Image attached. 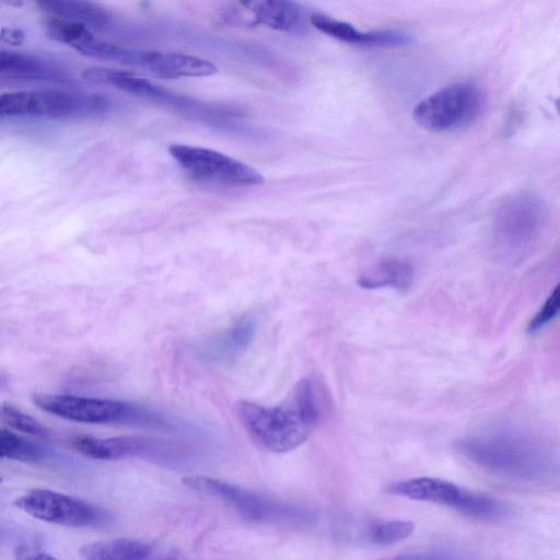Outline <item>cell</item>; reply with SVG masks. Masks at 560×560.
<instances>
[{"mask_svg":"<svg viewBox=\"0 0 560 560\" xmlns=\"http://www.w3.org/2000/svg\"><path fill=\"white\" fill-rule=\"evenodd\" d=\"M235 411L254 443L272 453H287L302 445L319 418L314 386L308 378H301L277 406L241 400Z\"/></svg>","mask_w":560,"mask_h":560,"instance_id":"cell-1","label":"cell"},{"mask_svg":"<svg viewBox=\"0 0 560 560\" xmlns=\"http://www.w3.org/2000/svg\"><path fill=\"white\" fill-rule=\"evenodd\" d=\"M455 447L474 465L506 479L537 482L560 471L559 460L547 446L513 431L464 438Z\"/></svg>","mask_w":560,"mask_h":560,"instance_id":"cell-2","label":"cell"},{"mask_svg":"<svg viewBox=\"0 0 560 560\" xmlns=\"http://www.w3.org/2000/svg\"><path fill=\"white\" fill-rule=\"evenodd\" d=\"M34 405L54 416L83 423H127L168 430L170 420L152 410L126 401L36 393Z\"/></svg>","mask_w":560,"mask_h":560,"instance_id":"cell-3","label":"cell"},{"mask_svg":"<svg viewBox=\"0 0 560 560\" xmlns=\"http://www.w3.org/2000/svg\"><path fill=\"white\" fill-rule=\"evenodd\" d=\"M109 107L103 95L59 89L15 91L0 96L1 117L88 118L103 115Z\"/></svg>","mask_w":560,"mask_h":560,"instance_id":"cell-4","label":"cell"},{"mask_svg":"<svg viewBox=\"0 0 560 560\" xmlns=\"http://www.w3.org/2000/svg\"><path fill=\"white\" fill-rule=\"evenodd\" d=\"M83 77L213 125L230 126L242 117L234 108L201 102L125 71L94 67L85 69Z\"/></svg>","mask_w":560,"mask_h":560,"instance_id":"cell-5","label":"cell"},{"mask_svg":"<svg viewBox=\"0 0 560 560\" xmlns=\"http://www.w3.org/2000/svg\"><path fill=\"white\" fill-rule=\"evenodd\" d=\"M182 481L190 490L224 502L249 522L304 524L311 522L314 517L313 512L307 508L275 501L260 493L217 478L187 476Z\"/></svg>","mask_w":560,"mask_h":560,"instance_id":"cell-6","label":"cell"},{"mask_svg":"<svg viewBox=\"0 0 560 560\" xmlns=\"http://www.w3.org/2000/svg\"><path fill=\"white\" fill-rule=\"evenodd\" d=\"M387 492L411 500L443 504L480 521H498L505 512V506L500 501L439 478L402 480L388 486Z\"/></svg>","mask_w":560,"mask_h":560,"instance_id":"cell-7","label":"cell"},{"mask_svg":"<svg viewBox=\"0 0 560 560\" xmlns=\"http://www.w3.org/2000/svg\"><path fill=\"white\" fill-rule=\"evenodd\" d=\"M483 97L472 83L445 86L422 100L413 109V119L431 131H453L472 124L480 115Z\"/></svg>","mask_w":560,"mask_h":560,"instance_id":"cell-8","label":"cell"},{"mask_svg":"<svg viewBox=\"0 0 560 560\" xmlns=\"http://www.w3.org/2000/svg\"><path fill=\"white\" fill-rule=\"evenodd\" d=\"M171 156L191 178L236 187L264 183V176L254 167L213 149L172 143Z\"/></svg>","mask_w":560,"mask_h":560,"instance_id":"cell-9","label":"cell"},{"mask_svg":"<svg viewBox=\"0 0 560 560\" xmlns=\"http://www.w3.org/2000/svg\"><path fill=\"white\" fill-rule=\"evenodd\" d=\"M14 505L37 520L57 525L98 527L113 522L107 510L48 489H32L18 497Z\"/></svg>","mask_w":560,"mask_h":560,"instance_id":"cell-10","label":"cell"},{"mask_svg":"<svg viewBox=\"0 0 560 560\" xmlns=\"http://www.w3.org/2000/svg\"><path fill=\"white\" fill-rule=\"evenodd\" d=\"M70 443L75 451L84 456L100 460L138 457L150 462L176 465L186 455L175 444L145 438H94L78 435L73 436Z\"/></svg>","mask_w":560,"mask_h":560,"instance_id":"cell-11","label":"cell"},{"mask_svg":"<svg viewBox=\"0 0 560 560\" xmlns=\"http://www.w3.org/2000/svg\"><path fill=\"white\" fill-rule=\"evenodd\" d=\"M545 217V206L540 199L529 195L517 196L500 208L495 233L509 247H523L538 235Z\"/></svg>","mask_w":560,"mask_h":560,"instance_id":"cell-12","label":"cell"},{"mask_svg":"<svg viewBox=\"0 0 560 560\" xmlns=\"http://www.w3.org/2000/svg\"><path fill=\"white\" fill-rule=\"evenodd\" d=\"M0 75L10 82L68 83L71 75L50 60L19 51L0 52Z\"/></svg>","mask_w":560,"mask_h":560,"instance_id":"cell-13","label":"cell"},{"mask_svg":"<svg viewBox=\"0 0 560 560\" xmlns=\"http://www.w3.org/2000/svg\"><path fill=\"white\" fill-rule=\"evenodd\" d=\"M312 25L326 35L345 43L368 47H393L408 45L413 42L411 35L396 30L360 32L353 25L331 16L313 13Z\"/></svg>","mask_w":560,"mask_h":560,"instance_id":"cell-14","label":"cell"},{"mask_svg":"<svg viewBox=\"0 0 560 560\" xmlns=\"http://www.w3.org/2000/svg\"><path fill=\"white\" fill-rule=\"evenodd\" d=\"M256 23L270 28L296 33L305 27L302 8L292 0H238Z\"/></svg>","mask_w":560,"mask_h":560,"instance_id":"cell-15","label":"cell"},{"mask_svg":"<svg viewBox=\"0 0 560 560\" xmlns=\"http://www.w3.org/2000/svg\"><path fill=\"white\" fill-rule=\"evenodd\" d=\"M144 69L163 79L201 78L217 72V67L207 59L159 50H148Z\"/></svg>","mask_w":560,"mask_h":560,"instance_id":"cell-16","label":"cell"},{"mask_svg":"<svg viewBox=\"0 0 560 560\" xmlns=\"http://www.w3.org/2000/svg\"><path fill=\"white\" fill-rule=\"evenodd\" d=\"M413 267L404 258H385L366 270L358 278V284L368 290L393 288L406 292L413 281Z\"/></svg>","mask_w":560,"mask_h":560,"instance_id":"cell-17","label":"cell"},{"mask_svg":"<svg viewBox=\"0 0 560 560\" xmlns=\"http://www.w3.org/2000/svg\"><path fill=\"white\" fill-rule=\"evenodd\" d=\"M79 553L89 560H142L156 557V549L142 540L115 538L86 544Z\"/></svg>","mask_w":560,"mask_h":560,"instance_id":"cell-18","label":"cell"},{"mask_svg":"<svg viewBox=\"0 0 560 560\" xmlns=\"http://www.w3.org/2000/svg\"><path fill=\"white\" fill-rule=\"evenodd\" d=\"M45 12L54 18L82 22L94 27H105L110 23V13L91 0H34Z\"/></svg>","mask_w":560,"mask_h":560,"instance_id":"cell-19","label":"cell"},{"mask_svg":"<svg viewBox=\"0 0 560 560\" xmlns=\"http://www.w3.org/2000/svg\"><path fill=\"white\" fill-rule=\"evenodd\" d=\"M257 322L253 316H245L221 334L211 345L215 358L230 359L244 352L256 332Z\"/></svg>","mask_w":560,"mask_h":560,"instance_id":"cell-20","label":"cell"},{"mask_svg":"<svg viewBox=\"0 0 560 560\" xmlns=\"http://www.w3.org/2000/svg\"><path fill=\"white\" fill-rule=\"evenodd\" d=\"M1 458L25 463H37L47 457V452L39 445L2 429L0 433Z\"/></svg>","mask_w":560,"mask_h":560,"instance_id":"cell-21","label":"cell"},{"mask_svg":"<svg viewBox=\"0 0 560 560\" xmlns=\"http://www.w3.org/2000/svg\"><path fill=\"white\" fill-rule=\"evenodd\" d=\"M415 529L410 521H381L373 523L366 530L370 542L378 546H388L409 537Z\"/></svg>","mask_w":560,"mask_h":560,"instance_id":"cell-22","label":"cell"},{"mask_svg":"<svg viewBox=\"0 0 560 560\" xmlns=\"http://www.w3.org/2000/svg\"><path fill=\"white\" fill-rule=\"evenodd\" d=\"M47 35L72 48L84 38L92 35L86 24L68 19L52 18L46 23Z\"/></svg>","mask_w":560,"mask_h":560,"instance_id":"cell-23","label":"cell"},{"mask_svg":"<svg viewBox=\"0 0 560 560\" xmlns=\"http://www.w3.org/2000/svg\"><path fill=\"white\" fill-rule=\"evenodd\" d=\"M1 418L10 428L19 430L23 433L43 438H46L50 434L49 430L35 418L23 412L9 402L2 404Z\"/></svg>","mask_w":560,"mask_h":560,"instance_id":"cell-24","label":"cell"},{"mask_svg":"<svg viewBox=\"0 0 560 560\" xmlns=\"http://www.w3.org/2000/svg\"><path fill=\"white\" fill-rule=\"evenodd\" d=\"M560 314V282L553 288L538 312L528 324V331L535 332Z\"/></svg>","mask_w":560,"mask_h":560,"instance_id":"cell-25","label":"cell"},{"mask_svg":"<svg viewBox=\"0 0 560 560\" xmlns=\"http://www.w3.org/2000/svg\"><path fill=\"white\" fill-rule=\"evenodd\" d=\"M8 33H9V35L3 34L2 37L3 38L7 37V40L10 43H15V44L20 43L19 37H22V35L19 34L18 31L9 30Z\"/></svg>","mask_w":560,"mask_h":560,"instance_id":"cell-26","label":"cell"},{"mask_svg":"<svg viewBox=\"0 0 560 560\" xmlns=\"http://www.w3.org/2000/svg\"><path fill=\"white\" fill-rule=\"evenodd\" d=\"M3 1L7 2L8 4L14 5V7H20L21 2H22V0H3Z\"/></svg>","mask_w":560,"mask_h":560,"instance_id":"cell-27","label":"cell"},{"mask_svg":"<svg viewBox=\"0 0 560 560\" xmlns=\"http://www.w3.org/2000/svg\"><path fill=\"white\" fill-rule=\"evenodd\" d=\"M557 108H558V112L560 113V101L557 102Z\"/></svg>","mask_w":560,"mask_h":560,"instance_id":"cell-28","label":"cell"}]
</instances>
